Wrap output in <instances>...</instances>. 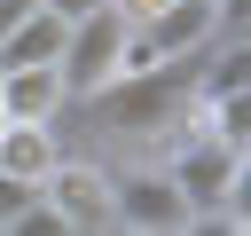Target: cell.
<instances>
[{"instance_id": "obj_1", "label": "cell", "mask_w": 251, "mask_h": 236, "mask_svg": "<svg viewBox=\"0 0 251 236\" xmlns=\"http://www.w3.org/2000/svg\"><path fill=\"white\" fill-rule=\"evenodd\" d=\"M126 31H133V16H126L118 0H102V8H94V16H78V24H63V47H55L63 102H86L94 87H110V79H118V63H126Z\"/></svg>"}, {"instance_id": "obj_2", "label": "cell", "mask_w": 251, "mask_h": 236, "mask_svg": "<svg viewBox=\"0 0 251 236\" xmlns=\"http://www.w3.org/2000/svg\"><path fill=\"white\" fill-rule=\"evenodd\" d=\"M110 220L118 228L173 236V228H188V197L173 189V173L157 157H133V165H110Z\"/></svg>"}, {"instance_id": "obj_3", "label": "cell", "mask_w": 251, "mask_h": 236, "mask_svg": "<svg viewBox=\"0 0 251 236\" xmlns=\"http://www.w3.org/2000/svg\"><path fill=\"white\" fill-rule=\"evenodd\" d=\"M39 205L63 220V228H118L110 220V165L86 149H63L55 165H47V181H39Z\"/></svg>"}, {"instance_id": "obj_4", "label": "cell", "mask_w": 251, "mask_h": 236, "mask_svg": "<svg viewBox=\"0 0 251 236\" xmlns=\"http://www.w3.org/2000/svg\"><path fill=\"white\" fill-rule=\"evenodd\" d=\"M141 24V39L165 55V63H196L212 39H220V8L212 0H157L149 16H133Z\"/></svg>"}, {"instance_id": "obj_5", "label": "cell", "mask_w": 251, "mask_h": 236, "mask_svg": "<svg viewBox=\"0 0 251 236\" xmlns=\"http://www.w3.org/2000/svg\"><path fill=\"white\" fill-rule=\"evenodd\" d=\"M0 110H8V118H63V79H55V63H16V71H0Z\"/></svg>"}, {"instance_id": "obj_6", "label": "cell", "mask_w": 251, "mask_h": 236, "mask_svg": "<svg viewBox=\"0 0 251 236\" xmlns=\"http://www.w3.org/2000/svg\"><path fill=\"white\" fill-rule=\"evenodd\" d=\"M55 47H63V16H47L39 0L0 31V71H16V63H55Z\"/></svg>"}, {"instance_id": "obj_7", "label": "cell", "mask_w": 251, "mask_h": 236, "mask_svg": "<svg viewBox=\"0 0 251 236\" xmlns=\"http://www.w3.org/2000/svg\"><path fill=\"white\" fill-rule=\"evenodd\" d=\"M196 118L220 134V142H251V87H220V94H196Z\"/></svg>"}, {"instance_id": "obj_8", "label": "cell", "mask_w": 251, "mask_h": 236, "mask_svg": "<svg viewBox=\"0 0 251 236\" xmlns=\"http://www.w3.org/2000/svg\"><path fill=\"white\" fill-rule=\"evenodd\" d=\"M39 8H47V16H63V24H78V16H94L102 0H39Z\"/></svg>"}, {"instance_id": "obj_9", "label": "cell", "mask_w": 251, "mask_h": 236, "mask_svg": "<svg viewBox=\"0 0 251 236\" xmlns=\"http://www.w3.org/2000/svg\"><path fill=\"white\" fill-rule=\"evenodd\" d=\"M0 126H8V110H0Z\"/></svg>"}]
</instances>
